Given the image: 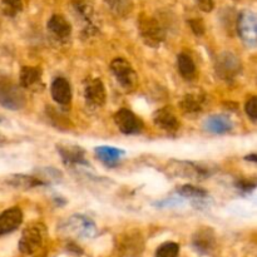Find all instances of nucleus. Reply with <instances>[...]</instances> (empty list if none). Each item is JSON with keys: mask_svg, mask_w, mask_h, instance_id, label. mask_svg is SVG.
<instances>
[{"mask_svg": "<svg viewBox=\"0 0 257 257\" xmlns=\"http://www.w3.org/2000/svg\"><path fill=\"white\" fill-rule=\"evenodd\" d=\"M104 3L110 12L118 17H125L132 10V0H104Z\"/></svg>", "mask_w": 257, "mask_h": 257, "instance_id": "obj_26", "label": "nucleus"}, {"mask_svg": "<svg viewBox=\"0 0 257 257\" xmlns=\"http://www.w3.org/2000/svg\"><path fill=\"white\" fill-rule=\"evenodd\" d=\"M192 245L202 255H208L213 251L216 245L215 232L210 227H202L195 232L192 237Z\"/></svg>", "mask_w": 257, "mask_h": 257, "instance_id": "obj_13", "label": "nucleus"}, {"mask_svg": "<svg viewBox=\"0 0 257 257\" xmlns=\"http://www.w3.org/2000/svg\"><path fill=\"white\" fill-rule=\"evenodd\" d=\"M177 67L180 74L186 80H193L197 77V67L187 53H181L177 57Z\"/></svg>", "mask_w": 257, "mask_h": 257, "instance_id": "obj_24", "label": "nucleus"}, {"mask_svg": "<svg viewBox=\"0 0 257 257\" xmlns=\"http://www.w3.org/2000/svg\"><path fill=\"white\" fill-rule=\"evenodd\" d=\"M138 30L143 42L152 48H158L165 42V30L157 19L142 14L138 20Z\"/></svg>", "mask_w": 257, "mask_h": 257, "instance_id": "obj_3", "label": "nucleus"}, {"mask_svg": "<svg viewBox=\"0 0 257 257\" xmlns=\"http://www.w3.org/2000/svg\"><path fill=\"white\" fill-rule=\"evenodd\" d=\"M246 160H247V161H252V162H256V161H257V157H256L255 153H253V155L247 156V157H246Z\"/></svg>", "mask_w": 257, "mask_h": 257, "instance_id": "obj_33", "label": "nucleus"}, {"mask_svg": "<svg viewBox=\"0 0 257 257\" xmlns=\"http://www.w3.org/2000/svg\"><path fill=\"white\" fill-rule=\"evenodd\" d=\"M83 94L87 104L92 108H100L107 100L104 84L99 78H87L83 82Z\"/></svg>", "mask_w": 257, "mask_h": 257, "instance_id": "obj_8", "label": "nucleus"}, {"mask_svg": "<svg viewBox=\"0 0 257 257\" xmlns=\"http://www.w3.org/2000/svg\"><path fill=\"white\" fill-rule=\"evenodd\" d=\"M115 125L123 135H138L143 130V122L128 108H120L113 117Z\"/></svg>", "mask_w": 257, "mask_h": 257, "instance_id": "obj_9", "label": "nucleus"}, {"mask_svg": "<svg viewBox=\"0 0 257 257\" xmlns=\"http://www.w3.org/2000/svg\"><path fill=\"white\" fill-rule=\"evenodd\" d=\"M23 10L22 0H2V12L5 17L14 18Z\"/></svg>", "mask_w": 257, "mask_h": 257, "instance_id": "obj_27", "label": "nucleus"}, {"mask_svg": "<svg viewBox=\"0 0 257 257\" xmlns=\"http://www.w3.org/2000/svg\"><path fill=\"white\" fill-rule=\"evenodd\" d=\"M245 109H246V113H247V115L250 117V119L252 120V122H256V119H257V98L255 97V95H253V97H251L250 99L246 102Z\"/></svg>", "mask_w": 257, "mask_h": 257, "instance_id": "obj_29", "label": "nucleus"}, {"mask_svg": "<svg viewBox=\"0 0 257 257\" xmlns=\"http://www.w3.org/2000/svg\"><path fill=\"white\" fill-rule=\"evenodd\" d=\"M233 124L227 115L215 114L208 117L203 123V128L207 132L215 133V135H223L232 130Z\"/></svg>", "mask_w": 257, "mask_h": 257, "instance_id": "obj_19", "label": "nucleus"}, {"mask_svg": "<svg viewBox=\"0 0 257 257\" xmlns=\"http://www.w3.org/2000/svg\"><path fill=\"white\" fill-rule=\"evenodd\" d=\"M23 222V212L19 207H12L0 213V236L14 232Z\"/></svg>", "mask_w": 257, "mask_h": 257, "instance_id": "obj_15", "label": "nucleus"}, {"mask_svg": "<svg viewBox=\"0 0 257 257\" xmlns=\"http://www.w3.org/2000/svg\"><path fill=\"white\" fill-rule=\"evenodd\" d=\"M2 120H3V119H2V117H0V122H2Z\"/></svg>", "mask_w": 257, "mask_h": 257, "instance_id": "obj_34", "label": "nucleus"}, {"mask_svg": "<svg viewBox=\"0 0 257 257\" xmlns=\"http://www.w3.org/2000/svg\"><path fill=\"white\" fill-rule=\"evenodd\" d=\"M180 245L176 242H165L157 248L155 257H178Z\"/></svg>", "mask_w": 257, "mask_h": 257, "instance_id": "obj_28", "label": "nucleus"}, {"mask_svg": "<svg viewBox=\"0 0 257 257\" xmlns=\"http://www.w3.org/2000/svg\"><path fill=\"white\" fill-rule=\"evenodd\" d=\"M215 72L220 79L231 82L241 72V62L237 55L231 52H223L216 58Z\"/></svg>", "mask_w": 257, "mask_h": 257, "instance_id": "obj_4", "label": "nucleus"}, {"mask_svg": "<svg viewBox=\"0 0 257 257\" xmlns=\"http://www.w3.org/2000/svg\"><path fill=\"white\" fill-rule=\"evenodd\" d=\"M235 186L242 192H252L256 187V182L250 180H240L235 183Z\"/></svg>", "mask_w": 257, "mask_h": 257, "instance_id": "obj_31", "label": "nucleus"}, {"mask_svg": "<svg viewBox=\"0 0 257 257\" xmlns=\"http://www.w3.org/2000/svg\"><path fill=\"white\" fill-rule=\"evenodd\" d=\"M57 150L65 165H88L85 152L75 145H58Z\"/></svg>", "mask_w": 257, "mask_h": 257, "instance_id": "obj_16", "label": "nucleus"}, {"mask_svg": "<svg viewBox=\"0 0 257 257\" xmlns=\"http://www.w3.org/2000/svg\"><path fill=\"white\" fill-rule=\"evenodd\" d=\"M123 155H124V152L122 150L109 147V146H100V147L95 148V156L98 157V160L104 163L105 166H109V167L117 165Z\"/></svg>", "mask_w": 257, "mask_h": 257, "instance_id": "obj_21", "label": "nucleus"}, {"mask_svg": "<svg viewBox=\"0 0 257 257\" xmlns=\"http://www.w3.org/2000/svg\"><path fill=\"white\" fill-rule=\"evenodd\" d=\"M168 168L173 175L181 176V177L193 178V180L202 181L203 178L210 176L208 168L202 167L200 165H196L192 162H178V161H172L168 166Z\"/></svg>", "mask_w": 257, "mask_h": 257, "instance_id": "obj_11", "label": "nucleus"}, {"mask_svg": "<svg viewBox=\"0 0 257 257\" xmlns=\"http://www.w3.org/2000/svg\"><path fill=\"white\" fill-rule=\"evenodd\" d=\"M5 181H7L8 185L13 186L15 188H22V190H29V188L47 185V182H44V181L27 175H12L5 178Z\"/></svg>", "mask_w": 257, "mask_h": 257, "instance_id": "obj_22", "label": "nucleus"}, {"mask_svg": "<svg viewBox=\"0 0 257 257\" xmlns=\"http://www.w3.org/2000/svg\"><path fill=\"white\" fill-rule=\"evenodd\" d=\"M47 237V227L42 222L30 223L22 233L19 241V250L24 255H33L42 247Z\"/></svg>", "mask_w": 257, "mask_h": 257, "instance_id": "obj_1", "label": "nucleus"}, {"mask_svg": "<svg viewBox=\"0 0 257 257\" xmlns=\"http://www.w3.org/2000/svg\"><path fill=\"white\" fill-rule=\"evenodd\" d=\"M188 24H190L191 29H192V32L195 33L197 37H201V35L205 34V24H203V22L201 19H191L188 20Z\"/></svg>", "mask_w": 257, "mask_h": 257, "instance_id": "obj_30", "label": "nucleus"}, {"mask_svg": "<svg viewBox=\"0 0 257 257\" xmlns=\"http://www.w3.org/2000/svg\"><path fill=\"white\" fill-rule=\"evenodd\" d=\"M153 122L157 127L168 133L177 132L180 128V120H178L175 110L171 107H163L158 109L153 114Z\"/></svg>", "mask_w": 257, "mask_h": 257, "instance_id": "obj_14", "label": "nucleus"}, {"mask_svg": "<svg viewBox=\"0 0 257 257\" xmlns=\"http://www.w3.org/2000/svg\"><path fill=\"white\" fill-rule=\"evenodd\" d=\"M72 7L77 17L82 22L84 35L89 37V35L97 34L99 30V24H98L93 0H72Z\"/></svg>", "mask_w": 257, "mask_h": 257, "instance_id": "obj_2", "label": "nucleus"}, {"mask_svg": "<svg viewBox=\"0 0 257 257\" xmlns=\"http://www.w3.org/2000/svg\"><path fill=\"white\" fill-rule=\"evenodd\" d=\"M177 193L185 198H192L195 201H203L207 197V192L202 188L195 187L192 185H183L177 188Z\"/></svg>", "mask_w": 257, "mask_h": 257, "instance_id": "obj_25", "label": "nucleus"}, {"mask_svg": "<svg viewBox=\"0 0 257 257\" xmlns=\"http://www.w3.org/2000/svg\"><path fill=\"white\" fill-rule=\"evenodd\" d=\"M143 250V241L138 233H125L119 241V251L124 257H136Z\"/></svg>", "mask_w": 257, "mask_h": 257, "instance_id": "obj_18", "label": "nucleus"}, {"mask_svg": "<svg viewBox=\"0 0 257 257\" xmlns=\"http://www.w3.org/2000/svg\"><path fill=\"white\" fill-rule=\"evenodd\" d=\"M196 4H197V7L200 8L202 12H206V13H210L212 12L213 7H215V2L213 0H195Z\"/></svg>", "mask_w": 257, "mask_h": 257, "instance_id": "obj_32", "label": "nucleus"}, {"mask_svg": "<svg viewBox=\"0 0 257 257\" xmlns=\"http://www.w3.org/2000/svg\"><path fill=\"white\" fill-rule=\"evenodd\" d=\"M237 30L241 40L248 48H255L257 44V22L255 13L243 10L237 19Z\"/></svg>", "mask_w": 257, "mask_h": 257, "instance_id": "obj_6", "label": "nucleus"}, {"mask_svg": "<svg viewBox=\"0 0 257 257\" xmlns=\"http://www.w3.org/2000/svg\"><path fill=\"white\" fill-rule=\"evenodd\" d=\"M42 80V70L38 67H23L20 70L19 83L24 89H32Z\"/></svg>", "mask_w": 257, "mask_h": 257, "instance_id": "obj_23", "label": "nucleus"}, {"mask_svg": "<svg viewBox=\"0 0 257 257\" xmlns=\"http://www.w3.org/2000/svg\"><path fill=\"white\" fill-rule=\"evenodd\" d=\"M110 70L120 87L125 90H132L137 85L138 75L132 64L124 58H115L110 63Z\"/></svg>", "mask_w": 257, "mask_h": 257, "instance_id": "obj_5", "label": "nucleus"}, {"mask_svg": "<svg viewBox=\"0 0 257 257\" xmlns=\"http://www.w3.org/2000/svg\"><path fill=\"white\" fill-rule=\"evenodd\" d=\"M25 94L20 85L4 83L0 85V104L10 110L22 109L25 105Z\"/></svg>", "mask_w": 257, "mask_h": 257, "instance_id": "obj_7", "label": "nucleus"}, {"mask_svg": "<svg viewBox=\"0 0 257 257\" xmlns=\"http://www.w3.org/2000/svg\"><path fill=\"white\" fill-rule=\"evenodd\" d=\"M52 97L58 104L60 105H69L72 100V88H70L69 82L65 78L58 77L53 80L52 87H50Z\"/></svg>", "mask_w": 257, "mask_h": 257, "instance_id": "obj_17", "label": "nucleus"}, {"mask_svg": "<svg viewBox=\"0 0 257 257\" xmlns=\"http://www.w3.org/2000/svg\"><path fill=\"white\" fill-rule=\"evenodd\" d=\"M47 28L50 37L58 43H64L72 34V25L60 14L52 15V18L48 20Z\"/></svg>", "mask_w": 257, "mask_h": 257, "instance_id": "obj_12", "label": "nucleus"}, {"mask_svg": "<svg viewBox=\"0 0 257 257\" xmlns=\"http://www.w3.org/2000/svg\"><path fill=\"white\" fill-rule=\"evenodd\" d=\"M64 230L83 238H92L97 233V226L90 218L83 215H74L64 222Z\"/></svg>", "mask_w": 257, "mask_h": 257, "instance_id": "obj_10", "label": "nucleus"}, {"mask_svg": "<svg viewBox=\"0 0 257 257\" xmlns=\"http://www.w3.org/2000/svg\"><path fill=\"white\" fill-rule=\"evenodd\" d=\"M206 103L203 93H188L181 100V109L185 114H197L202 112Z\"/></svg>", "mask_w": 257, "mask_h": 257, "instance_id": "obj_20", "label": "nucleus"}]
</instances>
